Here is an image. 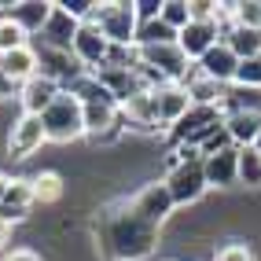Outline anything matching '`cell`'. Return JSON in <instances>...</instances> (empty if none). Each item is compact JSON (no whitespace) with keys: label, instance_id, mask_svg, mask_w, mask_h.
Masks as SVG:
<instances>
[{"label":"cell","instance_id":"24","mask_svg":"<svg viewBox=\"0 0 261 261\" xmlns=\"http://www.w3.org/2000/svg\"><path fill=\"white\" fill-rule=\"evenodd\" d=\"M159 19L169 26V30H184L188 22H191V11H188V0H162V15Z\"/></svg>","mask_w":261,"mask_h":261},{"label":"cell","instance_id":"22","mask_svg":"<svg viewBox=\"0 0 261 261\" xmlns=\"http://www.w3.org/2000/svg\"><path fill=\"white\" fill-rule=\"evenodd\" d=\"M154 44H177V30H169L162 19L140 22V30H136V48H154Z\"/></svg>","mask_w":261,"mask_h":261},{"label":"cell","instance_id":"2","mask_svg":"<svg viewBox=\"0 0 261 261\" xmlns=\"http://www.w3.org/2000/svg\"><path fill=\"white\" fill-rule=\"evenodd\" d=\"M41 121H44V133L51 144H74L85 136V107L70 92H59L56 103L41 114Z\"/></svg>","mask_w":261,"mask_h":261},{"label":"cell","instance_id":"7","mask_svg":"<svg viewBox=\"0 0 261 261\" xmlns=\"http://www.w3.org/2000/svg\"><path fill=\"white\" fill-rule=\"evenodd\" d=\"M140 63L154 66L159 74H166L173 85H180L184 74L191 70V59L180 51V44H154V48H140Z\"/></svg>","mask_w":261,"mask_h":261},{"label":"cell","instance_id":"14","mask_svg":"<svg viewBox=\"0 0 261 261\" xmlns=\"http://www.w3.org/2000/svg\"><path fill=\"white\" fill-rule=\"evenodd\" d=\"M195 66L202 70V77H210V81H217V85H232V77H236V70H239V59H236V51H232L228 44L217 41Z\"/></svg>","mask_w":261,"mask_h":261},{"label":"cell","instance_id":"30","mask_svg":"<svg viewBox=\"0 0 261 261\" xmlns=\"http://www.w3.org/2000/svg\"><path fill=\"white\" fill-rule=\"evenodd\" d=\"M133 8H136V19L140 22H151V19L162 15V0H133Z\"/></svg>","mask_w":261,"mask_h":261},{"label":"cell","instance_id":"13","mask_svg":"<svg viewBox=\"0 0 261 261\" xmlns=\"http://www.w3.org/2000/svg\"><path fill=\"white\" fill-rule=\"evenodd\" d=\"M202 173L210 188H232L239 184V147H224L210 159H202Z\"/></svg>","mask_w":261,"mask_h":261},{"label":"cell","instance_id":"32","mask_svg":"<svg viewBox=\"0 0 261 261\" xmlns=\"http://www.w3.org/2000/svg\"><path fill=\"white\" fill-rule=\"evenodd\" d=\"M4 261H41V254H33V250H11Z\"/></svg>","mask_w":261,"mask_h":261},{"label":"cell","instance_id":"31","mask_svg":"<svg viewBox=\"0 0 261 261\" xmlns=\"http://www.w3.org/2000/svg\"><path fill=\"white\" fill-rule=\"evenodd\" d=\"M19 99V85H15L11 77H8V70H4V63H0V99Z\"/></svg>","mask_w":261,"mask_h":261},{"label":"cell","instance_id":"21","mask_svg":"<svg viewBox=\"0 0 261 261\" xmlns=\"http://www.w3.org/2000/svg\"><path fill=\"white\" fill-rule=\"evenodd\" d=\"M33 180V202H41V206H51V202H59L66 195V184L59 173H37V177H30Z\"/></svg>","mask_w":261,"mask_h":261},{"label":"cell","instance_id":"29","mask_svg":"<svg viewBox=\"0 0 261 261\" xmlns=\"http://www.w3.org/2000/svg\"><path fill=\"white\" fill-rule=\"evenodd\" d=\"M214 261H254V250L247 243H228V247H221Z\"/></svg>","mask_w":261,"mask_h":261},{"label":"cell","instance_id":"23","mask_svg":"<svg viewBox=\"0 0 261 261\" xmlns=\"http://www.w3.org/2000/svg\"><path fill=\"white\" fill-rule=\"evenodd\" d=\"M239 184L261 188V154L254 147H239Z\"/></svg>","mask_w":261,"mask_h":261},{"label":"cell","instance_id":"19","mask_svg":"<svg viewBox=\"0 0 261 261\" xmlns=\"http://www.w3.org/2000/svg\"><path fill=\"white\" fill-rule=\"evenodd\" d=\"M30 206H33V180L11 177L8 199H4V206H0V217H4L8 224H15V221H22V217L30 214Z\"/></svg>","mask_w":261,"mask_h":261},{"label":"cell","instance_id":"34","mask_svg":"<svg viewBox=\"0 0 261 261\" xmlns=\"http://www.w3.org/2000/svg\"><path fill=\"white\" fill-rule=\"evenodd\" d=\"M11 239V224L4 221V217H0V247H4V243Z\"/></svg>","mask_w":261,"mask_h":261},{"label":"cell","instance_id":"28","mask_svg":"<svg viewBox=\"0 0 261 261\" xmlns=\"http://www.w3.org/2000/svg\"><path fill=\"white\" fill-rule=\"evenodd\" d=\"M56 4L77 22H92V15H96V0H56Z\"/></svg>","mask_w":261,"mask_h":261},{"label":"cell","instance_id":"15","mask_svg":"<svg viewBox=\"0 0 261 261\" xmlns=\"http://www.w3.org/2000/svg\"><path fill=\"white\" fill-rule=\"evenodd\" d=\"M0 15L11 19L15 26L26 30V33H41L44 22H48V15H51V4H44V0H19V4L0 8Z\"/></svg>","mask_w":261,"mask_h":261},{"label":"cell","instance_id":"5","mask_svg":"<svg viewBox=\"0 0 261 261\" xmlns=\"http://www.w3.org/2000/svg\"><path fill=\"white\" fill-rule=\"evenodd\" d=\"M44 144H48V133H44L41 114H19V118L11 121V133H8L11 159H30V154L41 151Z\"/></svg>","mask_w":261,"mask_h":261},{"label":"cell","instance_id":"3","mask_svg":"<svg viewBox=\"0 0 261 261\" xmlns=\"http://www.w3.org/2000/svg\"><path fill=\"white\" fill-rule=\"evenodd\" d=\"M92 22L99 26V33H103L111 44H136L140 19H136L133 0H107V4H96Z\"/></svg>","mask_w":261,"mask_h":261},{"label":"cell","instance_id":"8","mask_svg":"<svg viewBox=\"0 0 261 261\" xmlns=\"http://www.w3.org/2000/svg\"><path fill=\"white\" fill-rule=\"evenodd\" d=\"M133 206H136V210H140V214H144L151 224H159V228L169 221V214L177 210V206H173V199H169V188H166L162 180H151V184H144V188L133 195Z\"/></svg>","mask_w":261,"mask_h":261},{"label":"cell","instance_id":"10","mask_svg":"<svg viewBox=\"0 0 261 261\" xmlns=\"http://www.w3.org/2000/svg\"><path fill=\"white\" fill-rule=\"evenodd\" d=\"M217 41H221V26L217 22H188L177 33V44H180V51H184L191 63H199Z\"/></svg>","mask_w":261,"mask_h":261},{"label":"cell","instance_id":"33","mask_svg":"<svg viewBox=\"0 0 261 261\" xmlns=\"http://www.w3.org/2000/svg\"><path fill=\"white\" fill-rule=\"evenodd\" d=\"M8 188H11V177L0 173V206H4V199H8Z\"/></svg>","mask_w":261,"mask_h":261},{"label":"cell","instance_id":"16","mask_svg":"<svg viewBox=\"0 0 261 261\" xmlns=\"http://www.w3.org/2000/svg\"><path fill=\"white\" fill-rule=\"evenodd\" d=\"M151 96H154V111H159L162 133H166L169 125H177V121L188 114V107H191V96H188V89H180V85H169V89L151 92Z\"/></svg>","mask_w":261,"mask_h":261},{"label":"cell","instance_id":"4","mask_svg":"<svg viewBox=\"0 0 261 261\" xmlns=\"http://www.w3.org/2000/svg\"><path fill=\"white\" fill-rule=\"evenodd\" d=\"M173 154V151H169ZM162 184L169 188V199H173V206H195L202 195H206V173H202V159H191V162H180L177 159V166L173 169H166V177H162Z\"/></svg>","mask_w":261,"mask_h":261},{"label":"cell","instance_id":"9","mask_svg":"<svg viewBox=\"0 0 261 261\" xmlns=\"http://www.w3.org/2000/svg\"><path fill=\"white\" fill-rule=\"evenodd\" d=\"M77 19H70L59 4H51V15L41 30V48H51V51H70L74 48V37H77Z\"/></svg>","mask_w":261,"mask_h":261},{"label":"cell","instance_id":"11","mask_svg":"<svg viewBox=\"0 0 261 261\" xmlns=\"http://www.w3.org/2000/svg\"><path fill=\"white\" fill-rule=\"evenodd\" d=\"M99 81H103V89H107L111 96H114V103L118 107H125L129 99H136V96H144V85H140V77H136V70H118V66H99V70H92Z\"/></svg>","mask_w":261,"mask_h":261},{"label":"cell","instance_id":"26","mask_svg":"<svg viewBox=\"0 0 261 261\" xmlns=\"http://www.w3.org/2000/svg\"><path fill=\"white\" fill-rule=\"evenodd\" d=\"M224 147H232V136H228V129H224V121L217 129H210L202 136V144H199V154L202 159H210V154H217V151H224Z\"/></svg>","mask_w":261,"mask_h":261},{"label":"cell","instance_id":"12","mask_svg":"<svg viewBox=\"0 0 261 261\" xmlns=\"http://www.w3.org/2000/svg\"><path fill=\"white\" fill-rule=\"evenodd\" d=\"M63 89L51 77H44V74H37V77H30L26 85H19V103H22V114H44L51 103H56V96H59Z\"/></svg>","mask_w":261,"mask_h":261},{"label":"cell","instance_id":"6","mask_svg":"<svg viewBox=\"0 0 261 261\" xmlns=\"http://www.w3.org/2000/svg\"><path fill=\"white\" fill-rule=\"evenodd\" d=\"M74 59L85 66V70H99L103 63H107V51H111V41L99 33V26L96 22H81L77 26V37H74Z\"/></svg>","mask_w":261,"mask_h":261},{"label":"cell","instance_id":"1","mask_svg":"<svg viewBox=\"0 0 261 261\" xmlns=\"http://www.w3.org/2000/svg\"><path fill=\"white\" fill-rule=\"evenodd\" d=\"M92 236L107 261H144L159 247V224H151L136 210L133 195L103 202L92 217Z\"/></svg>","mask_w":261,"mask_h":261},{"label":"cell","instance_id":"25","mask_svg":"<svg viewBox=\"0 0 261 261\" xmlns=\"http://www.w3.org/2000/svg\"><path fill=\"white\" fill-rule=\"evenodd\" d=\"M26 37H30L26 30H19L11 19L0 15V56H8V51H15V48H26V44H30Z\"/></svg>","mask_w":261,"mask_h":261},{"label":"cell","instance_id":"20","mask_svg":"<svg viewBox=\"0 0 261 261\" xmlns=\"http://www.w3.org/2000/svg\"><path fill=\"white\" fill-rule=\"evenodd\" d=\"M0 63H4V70L15 85H26L30 77H37L41 74V63H37V48L26 44V48H15L8 51V56H0Z\"/></svg>","mask_w":261,"mask_h":261},{"label":"cell","instance_id":"27","mask_svg":"<svg viewBox=\"0 0 261 261\" xmlns=\"http://www.w3.org/2000/svg\"><path fill=\"white\" fill-rule=\"evenodd\" d=\"M232 85H239V89H261V59H243Z\"/></svg>","mask_w":261,"mask_h":261},{"label":"cell","instance_id":"17","mask_svg":"<svg viewBox=\"0 0 261 261\" xmlns=\"http://www.w3.org/2000/svg\"><path fill=\"white\" fill-rule=\"evenodd\" d=\"M221 44H228L236 51V59H261V30H250V26H224L221 30Z\"/></svg>","mask_w":261,"mask_h":261},{"label":"cell","instance_id":"35","mask_svg":"<svg viewBox=\"0 0 261 261\" xmlns=\"http://www.w3.org/2000/svg\"><path fill=\"white\" fill-rule=\"evenodd\" d=\"M254 151H257V154H261V133H257V140H254Z\"/></svg>","mask_w":261,"mask_h":261},{"label":"cell","instance_id":"18","mask_svg":"<svg viewBox=\"0 0 261 261\" xmlns=\"http://www.w3.org/2000/svg\"><path fill=\"white\" fill-rule=\"evenodd\" d=\"M224 129L232 136V147H254L261 133V111H236L224 114Z\"/></svg>","mask_w":261,"mask_h":261}]
</instances>
